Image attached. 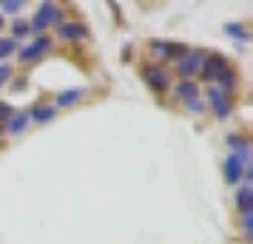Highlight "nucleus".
<instances>
[{
  "mask_svg": "<svg viewBox=\"0 0 253 244\" xmlns=\"http://www.w3.org/2000/svg\"><path fill=\"white\" fill-rule=\"evenodd\" d=\"M211 105H213V111H216V116H225L230 114V105H228V97H225V91H219V88H211Z\"/></svg>",
  "mask_w": 253,
  "mask_h": 244,
  "instance_id": "obj_5",
  "label": "nucleus"
},
{
  "mask_svg": "<svg viewBox=\"0 0 253 244\" xmlns=\"http://www.w3.org/2000/svg\"><path fill=\"white\" fill-rule=\"evenodd\" d=\"M225 71H228V63H225V57H219V54H211V57L202 63V74H205V80H219Z\"/></svg>",
  "mask_w": 253,
  "mask_h": 244,
  "instance_id": "obj_3",
  "label": "nucleus"
},
{
  "mask_svg": "<svg viewBox=\"0 0 253 244\" xmlns=\"http://www.w3.org/2000/svg\"><path fill=\"white\" fill-rule=\"evenodd\" d=\"M51 116H54L51 108H35V119H37V122H48Z\"/></svg>",
  "mask_w": 253,
  "mask_h": 244,
  "instance_id": "obj_13",
  "label": "nucleus"
},
{
  "mask_svg": "<svg viewBox=\"0 0 253 244\" xmlns=\"http://www.w3.org/2000/svg\"><path fill=\"white\" fill-rule=\"evenodd\" d=\"M202 54H199V51H191V54H185L182 60H179V74H185V77H191V74H194L196 69H199V66H202Z\"/></svg>",
  "mask_w": 253,
  "mask_h": 244,
  "instance_id": "obj_4",
  "label": "nucleus"
},
{
  "mask_svg": "<svg viewBox=\"0 0 253 244\" xmlns=\"http://www.w3.org/2000/svg\"><path fill=\"white\" fill-rule=\"evenodd\" d=\"M26 125H29V116H26V114H14L12 122H9V131H12V134H20Z\"/></svg>",
  "mask_w": 253,
  "mask_h": 244,
  "instance_id": "obj_12",
  "label": "nucleus"
},
{
  "mask_svg": "<svg viewBox=\"0 0 253 244\" xmlns=\"http://www.w3.org/2000/svg\"><path fill=\"white\" fill-rule=\"evenodd\" d=\"M60 37L63 40H80V37H85V26L83 23H63L60 26Z\"/></svg>",
  "mask_w": 253,
  "mask_h": 244,
  "instance_id": "obj_8",
  "label": "nucleus"
},
{
  "mask_svg": "<svg viewBox=\"0 0 253 244\" xmlns=\"http://www.w3.org/2000/svg\"><path fill=\"white\" fill-rule=\"evenodd\" d=\"M219 82H222V85H225V88H230V85H233V71H225V74H222V77H219Z\"/></svg>",
  "mask_w": 253,
  "mask_h": 244,
  "instance_id": "obj_19",
  "label": "nucleus"
},
{
  "mask_svg": "<svg viewBox=\"0 0 253 244\" xmlns=\"http://www.w3.org/2000/svg\"><path fill=\"white\" fill-rule=\"evenodd\" d=\"M9 74H12V71L6 69V66H0V82H6V77H9Z\"/></svg>",
  "mask_w": 253,
  "mask_h": 244,
  "instance_id": "obj_21",
  "label": "nucleus"
},
{
  "mask_svg": "<svg viewBox=\"0 0 253 244\" xmlns=\"http://www.w3.org/2000/svg\"><path fill=\"white\" fill-rule=\"evenodd\" d=\"M48 48H51V40H48V37H40V40H35L32 46H26L23 51H20V60H23V63H35V60H40L43 54H48Z\"/></svg>",
  "mask_w": 253,
  "mask_h": 244,
  "instance_id": "obj_2",
  "label": "nucleus"
},
{
  "mask_svg": "<svg viewBox=\"0 0 253 244\" xmlns=\"http://www.w3.org/2000/svg\"><path fill=\"white\" fill-rule=\"evenodd\" d=\"M228 35H233V37H239V40H245V29H242V26H236V23H233V26L228 23Z\"/></svg>",
  "mask_w": 253,
  "mask_h": 244,
  "instance_id": "obj_17",
  "label": "nucleus"
},
{
  "mask_svg": "<svg viewBox=\"0 0 253 244\" xmlns=\"http://www.w3.org/2000/svg\"><path fill=\"white\" fill-rule=\"evenodd\" d=\"M26 32H29V23H23V20H17V23H14V35H17V37H23Z\"/></svg>",
  "mask_w": 253,
  "mask_h": 244,
  "instance_id": "obj_20",
  "label": "nucleus"
},
{
  "mask_svg": "<svg viewBox=\"0 0 253 244\" xmlns=\"http://www.w3.org/2000/svg\"><path fill=\"white\" fill-rule=\"evenodd\" d=\"M176 94H179V100H188V103H194L196 100V85L191 80H185L179 88H176Z\"/></svg>",
  "mask_w": 253,
  "mask_h": 244,
  "instance_id": "obj_10",
  "label": "nucleus"
},
{
  "mask_svg": "<svg viewBox=\"0 0 253 244\" xmlns=\"http://www.w3.org/2000/svg\"><path fill=\"white\" fill-rule=\"evenodd\" d=\"M0 26H3V14H0Z\"/></svg>",
  "mask_w": 253,
  "mask_h": 244,
  "instance_id": "obj_22",
  "label": "nucleus"
},
{
  "mask_svg": "<svg viewBox=\"0 0 253 244\" xmlns=\"http://www.w3.org/2000/svg\"><path fill=\"white\" fill-rule=\"evenodd\" d=\"M145 80H148L154 88H165V85H168V74L162 69H157V66H148V69H145Z\"/></svg>",
  "mask_w": 253,
  "mask_h": 244,
  "instance_id": "obj_6",
  "label": "nucleus"
},
{
  "mask_svg": "<svg viewBox=\"0 0 253 244\" xmlns=\"http://www.w3.org/2000/svg\"><path fill=\"white\" fill-rule=\"evenodd\" d=\"M0 9H3V12H20V9H23V3H17V0H3V3H0Z\"/></svg>",
  "mask_w": 253,
  "mask_h": 244,
  "instance_id": "obj_15",
  "label": "nucleus"
},
{
  "mask_svg": "<svg viewBox=\"0 0 253 244\" xmlns=\"http://www.w3.org/2000/svg\"><path fill=\"white\" fill-rule=\"evenodd\" d=\"M12 51H14V40H0V60L9 57Z\"/></svg>",
  "mask_w": 253,
  "mask_h": 244,
  "instance_id": "obj_14",
  "label": "nucleus"
},
{
  "mask_svg": "<svg viewBox=\"0 0 253 244\" xmlns=\"http://www.w3.org/2000/svg\"><path fill=\"white\" fill-rule=\"evenodd\" d=\"M57 20H60V6H57V3H43L29 29H46L48 23H57Z\"/></svg>",
  "mask_w": 253,
  "mask_h": 244,
  "instance_id": "obj_1",
  "label": "nucleus"
},
{
  "mask_svg": "<svg viewBox=\"0 0 253 244\" xmlns=\"http://www.w3.org/2000/svg\"><path fill=\"white\" fill-rule=\"evenodd\" d=\"M154 54H157V60H165L168 54H182V48L171 46V43H154Z\"/></svg>",
  "mask_w": 253,
  "mask_h": 244,
  "instance_id": "obj_9",
  "label": "nucleus"
},
{
  "mask_svg": "<svg viewBox=\"0 0 253 244\" xmlns=\"http://www.w3.org/2000/svg\"><path fill=\"white\" fill-rule=\"evenodd\" d=\"M239 176H242V156L233 153L228 159V165H225V179L228 182H239Z\"/></svg>",
  "mask_w": 253,
  "mask_h": 244,
  "instance_id": "obj_7",
  "label": "nucleus"
},
{
  "mask_svg": "<svg viewBox=\"0 0 253 244\" xmlns=\"http://www.w3.org/2000/svg\"><path fill=\"white\" fill-rule=\"evenodd\" d=\"M230 145H233V151H245V148H248V145H245V139H242V137H230Z\"/></svg>",
  "mask_w": 253,
  "mask_h": 244,
  "instance_id": "obj_18",
  "label": "nucleus"
},
{
  "mask_svg": "<svg viewBox=\"0 0 253 244\" xmlns=\"http://www.w3.org/2000/svg\"><path fill=\"white\" fill-rule=\"evenodd\" d=\"M251 202H253V190H251V187H242V190H239V208H242V213H251Z\"/></svg>",
  "mask_w": 253,
  "mask_h": 244,
  "instance_id": "obj_11",
  "label": "nucleus"
},
{
  "mask_svg": "<svg viewBox=\"0 0 253 244\" xmlns=\"http://www.w3.org/2000/svg\"><path fill=\"white\" fill-rule=\"evenodd\" d=\"M74 100H80V91H66V94H60V105H71Z\"/></svg>",
  "mask_w": 253,
  "mask_h": 244,
  "instance_id": "obj_16",
  "label": "nucleus"
}]
</instances>
